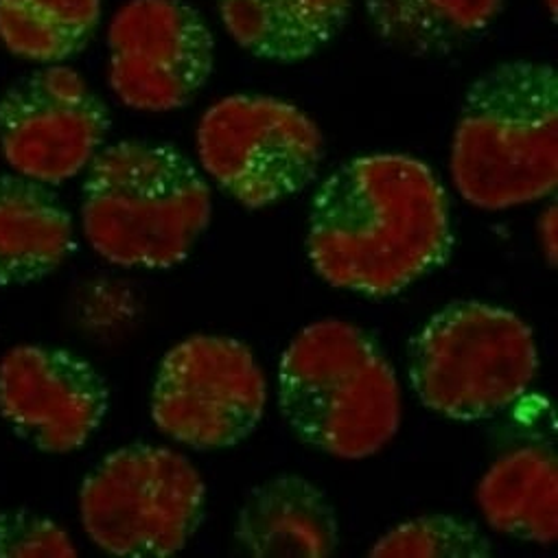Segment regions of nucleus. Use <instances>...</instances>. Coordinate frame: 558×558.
Returning a JSON list of instances; mask_svg holds the SVG:
<instances>
[{"mask_svg": "<svg viewBox=\"0 0 558 558\" xmlns=\"http://www.w3.org/2000/svg\"><path fill=\"white\" fill-rule=\"evenodd\" d=\"M267 384L252 351L221 336H193L160 362L151 418L171 440L215 451L243 442L258 427Z\"/></svg>", "mask_w": 558, "mask_h": 558, "instance_id": "obj_8", "label": "nucleus"}, {"mask_svg": "<svg viewBox=\"0 0 558 558\" xmlns=\"http://www.w3.org/2000/svg\"><path fill=\"white\" fill-rule=\"evenodd\" d=\"M556 3H558V0H543V5L547 8L551 21H556Z\"/></svg>", "mask_w": 558, "mask_h": 558, "instance_id": "obj_21", "label": "nucleus"}, {"mask_svg": "<svg viewBox=\"0 0 558 558\" xmlns=\"http://www.w3.org/2000/svg\"><path fill=\"white\" fill-rule=\"evenodd\" d=\"M504 0H364L375 34L410 56L451 53L482 36Z\"/></svg>", "mask_w": 558, "mask_h": 558, "instance_id": "obj_16", "label": "nucleus"}, {"mask_svg": "<svg viewBox=\"0 0 558 558\" xmlns=\"http://www.w3.org/2000/svg\"><path fill=\"white\" fill-rule=\"evenodd\" d=\"M73 538L51 519L29 510L0 512V558H71Z\"/></svg>", "mask_w": 558, "mask_h": 558, "instance_id": "obj_19", "label": "nucleus"}, {"mask_svg": "<svg viewBox=\"0 0 558 558\" xmlns=\"http://www.w3.org/2000/svg\"><path fill=\"white\" fill-rule=\"evenodd\" d=\"M373 558H488L493 545L471 521L425 514L395 525L368 551Z\"/></svg>", "mask_w": 558, "mask_h": 558, "instance_id": "obj_18", "label": "nucleus"}, {"mask_svg": "<svg viewBox=\"0 0 558 558\" xmlns=\"http://www.w3.org/2000/svg\"><path fill=\"white\" fill-rule=\"evenodd\" d=\"M99 23L101 0H0V43L45 66L82 53Z\"/></svg>", "mask_w": 558, "mask_h": 558, "instance_id": "obj_17", "label": "nucleus"}, {"mask_svg": "<svg viewBox=\"0 0 558 558\" xmlns=\"http://www.w3.org/2000/svg\"><path fill=\"white\" fill-rule=\"evenodd\" d=\"M536 234H538V243L543 247L547 265L556 267V245H558V241H556V204L554 202L538 217Z\"/></svg>", "mask_w": 558, "mask_h": 558, "instance_id": "obj_20", "label": "nucleus"}, {"mask_svg": "<svg viewBox=\"0 0 558 558\" xmlns=\"http://www.w3.org/2000/svg\"><path fill=\"white\" fill-rule=\"evenodd\" d=\"M451 178L458 193L482 210H506L556 191L554 66L512 60L469 86L451 143Z\"/></svg>", "mask_w": 558, "mask_h": 558, "instance_id": "obj_2", "label": "nucleus"}, {"mask_svg": "<svg viewBox=\"0 0 558 558\" xmlns=\"http://www.w3.org/2000/svg\"><path fill=\"white\" fill-rule=\"evenodd\" d=\"M353 0H217L226 34L252 58L299 64L331 45Z\"/></svg>", "mask_w": 558, "mask_h": 558, "instance_id": "obj_14", "label": "nucleus"}, {"mask_svg": "<svg viewBox=\"0 0 558 558\" xmlns=\"http://www.w3.org/2000/svg\"><path fill=\"white\" fill-rule=\"evenodd\" d=\"M210 189L175 147L119 141L101 147L82 189V223L93 250L119 267L182 263L210 223Z\"/></svg>", "mask_w": 558, "mask_h": 558, "instance_id": "obj_3", "label": "nucleus"}, {"mask_svg": "<svg viewBox=\"0 0 558 558\" xmlns=\"http://www.w3.org/2000/svg\"><path fill=\"white\" fill-rule=\"evenodd\" d=\"M206 484L178 451L128 445L84 480L80 514L97 547L128 558H167L184 549L204 519Z\"/></svg>", "mask_w": 558, "mask_h": 558, "instance_id": "obj_6", "label": "nucleus"}, {"mask_svg": "<svg viewBox=\"0 0 558 558\" xmlns=\"http://www.w3.org/2000/svg\"><path fill=\"white\" fill-rule=\"evenodd\" d=\"M338 541L333 504L323 488L296 473L254 486L234 521V543L252 558H329Z\"/></svg>", "mask_w": 558, "mask_h": 558, "instance_id": "obj_12", "label": "nucleus"}, {"mask_svg": "<svg viewBox=\"0 0 558 558\" xmlns=\"http://www.w3.org/2000/svg\"><path fill=\"white\" fill-rule=\"evenodd\" d=\"M536 373L532 329L517 314L480 301L449 303L408 344L414 395L427 410L458 423L508 410Z\"/></svg>", "mask_w": 558, "mask_h": 558, "instance_id": "obj_5", "label": "nucleus"}, {"mask_svg": "<svg viewBox=\"0 0 558 558\" xmlns=\"http://www.w3.org/2000/svg\"><path fill=\"white\" fill-rule=\"evenodd\" d=\"M73 250L71 213L49 184L0 178V288L43 281Z\"/></svg>", "mask_w": 558, "mask_h": 558, "instance_id": "obj_13", "label": "nucleus"}, {"mask_svg": "<svg viewBox=\"0 0 558 558\" xmlns=\"http://www.w3.org/2000/svg\"><path fill=\"white\" fill-rule=\"evenodd\" d=\"M477 504L488 525L538 545L558 536V460L545 445L504 453L480 480Z\"/></svg>", "mask_w": 558, "mask_h": 558, "instance_id": "obj_15", "label": "nucleus"}, {"mask_svg": "<svg viewBox=\"0 0 558 558\" xmlns=\"http://www.w3.org/2000/svg\"><path fill=\"white\" fill-rule=\"evenodd\" d=\"M110 112L73 69L49 64L0 97V151L49 186L80 175L106 143Z\"/></svg>", "mask_w": 558, "mask_h": 558, "instance_id": "obj_10", "label": "nucleus"}, {"mask_svg": "<svg viewBox=\"0 0 558 558\" xmlns=\"http://www.w3.org/2000/svg\"><path fill=\"white\" fill-rule=\"evenodd\" d=\"M197 156L232 199L256 210L305 191L316 180L325 141L318 125L294 104L232 95L202 114Z\"/></svg>", "mask_w": 558, "mask_h": 558, "instance_id": "obj_7", "label": "nucleus"}, {"mask_svg": "<svg viewBox=\"0 0 558 558\" xmlns=\"http://www.w3.org/2000/svg\"><path fill=\"white\" fill-rule=\"evenodd\" d=\"M108 408L104 377L66 349L19 347L0 362V416L40 451L84 447Z\"/></svg>", "mask_w": 558, "mask_h": 558, "instance_id": "obj_11", "label": "nucleus"}, {"mask_svg": "<svg viewBox=\"0 0 558 558\" xmlns=\"http://www.w3.org/2000/svg\"><path fill=\"white\" fill-rule=\"evenodd\" d=\"M278 408L305 445L342 460L379 453L401 425L392 364L371 333L342 320L314 323L290 342Z\"/></svg>", "mask_w": 558, "mask_h": 558, "instance_id": "obj_4", "label": "nucleus"}, {"mask_svg": "<svg viewBox=\"0 0 558 558\" xmlns=\"http://www.w3.org/2000/svg\"><path fill=\"white\" fill-rule=\"evenodd\" d=\"M453 247L449 199L434 171L401 154L360 156L314 195L307 254L338 290L395 296L442 267Z\"/></svg>", "mask_w": 558, "mask_h": 558, "instance_id": "obj_1", "label": "nucleus"}, {"mask_svg": "<svg viewBox=\"0 0 558 558\" xmlns=\"http://www.w3.org/2000/svg\"><path fill=\"white\" fill-rule=\"evenodd\" d=\"M215 69V38L186 0H128L108 32V77L138 112L186 108Z\"/></svg>", "mask_w": 558, "mask_h": 558, "instance_id": "obj_9", "label": "nucleus"}]
</instances>
